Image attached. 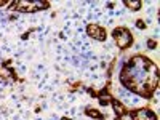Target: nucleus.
I'll return each instance as SVG.
<instances>
[{
    "mask_svg": "<svg viewBox=\"0 0 160 120\" xmlns=\"http://www.w3.org/2000/svg\"><path fill=\"white\" fill-rule=\"evenodd\" d=\"M114 37H115L117 45L120 48H125V47H128L131 43V35H130V32L127 29H117V31H114Z\"/></svg>",
    "mask_w": 160,
    "mask_h": 120,
    "instance_id": "nucleus-2",
    "label": "nucleus"
},
{
    "mask_svg": "<svg viewBox=\"0 0 160 120\" xmlns=\"http://www.w3.org/2000/svg\"><path fill=\"white\" fill-rule=\"evenodd\" d=\"M114 108H115V112H117L118 115L125 112V108H123V106H122V104H120V102H117V101L114 102Z\"/></svg>",
    "mask_w": 160,
    "mask_h": 120,
    "instance_id": "nucleus-5",
    "label": "nucleus"
},
{
    "mask_svg": "<svg viewBox=\"0 0 160 120\" xmlns=\"http://www.w3.org/2000/svg\"><path fill=\"white\" fill-rule=\"evenodd\" d=\"M133 115H135V120H155V115L149 109H141Z\"/></svg>",
    "mask_w": 160,
    "mask_h": 120,
    "instance_id": "nucleus-4",
    "label": "nucleus"
},
{
    "mask_svg": "<svg viewBox=\"0 0 160 120\" xmlns=\"http://www.w3.org/2000/svg\"><path fill=\"white\" fill-rule=\"evenodd\" d=\"M133 66H135V69H138L139 72L142 71V72H146V71H151V62L148 61V59H144L142 56H139V58H135L133 59ZM136 74H135V71H133L131 68L130 69H127V72H123L122 74V78H123V82L127 80V83H130L131 80H136Z\"/></svg>",
    "mask_w": 160,
    "mask_h": 120,
    "instance_id": "nucleus-1",
    "label": "nucleus"
},
{
    "mask_svg": "<svg viewBox=\"0 0 160 120\" xmlns=\"http://www.w3.org/2000/svg\"><path fill=\"white\" fill-rule=\"evenodd\" d=\"M125 5H127L128 8H131V10H138V8L141 7L139 2H125Z\"/></svg>",
    "mask_w": 160,
    "mask_h": 120,
    "instance_id": "nucleus-6",
    "label": "nucleus"
},
{
    "mask_svg": "<svg viewBox=\"0 0 160 120\" xmlns=\"http://www.w3.org/2000/svg\"><path fill=\"white\" fill-rule=\"evenodd\" d=\"M136 24H138V26H139V29H144V22H142V21H138V22H136Z\"/></svg>",
    "mask_w": 160,
    "mask_h": 120,
    "instance_id": "nucleus-7",
    "label": "nucleus"
},
{
    "mask_svg": "<svg viewBox=\"0 0 160 120\" xmlns=\"http://www.w3.org/2000/svg\"><path fill=\"white\" fill-rule=\"evenodd\" d=\"M88 35L95 37L96 40H104V37H106L104 31H102L101 28H98V26H95V24L88 26Z\"/></svg>",
    "mask_w": 160,
    "mask_h": 120,
    "instance_id": "nucleus-3",
    "label": "nucleus"
}]
</instances>
